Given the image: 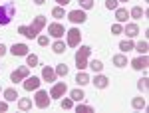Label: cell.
Here are the masks:
<instances>
[{"label": "cell", "instance_id": "22", "mask_svg": "<svg viewBox=\"0 0 149 113\" xmlns=\"http://www.w3.org/2000/svg\"><path fill=\"white\" fill-rule=\"evenodd\" d=\"M88 68H92V71H93V73H102L103 64L100 62V60H92V62H88Z\"/></svg>", "mask_w": 149, "mask_h": 113}, {"label": "cell", "instance_id": "33", "mask_svg": "<svg viewBox=\"0 0 149 113\" xmlns=\"http://www.w3.org/2000/svg\"><path fill=\"white\" fill-rule=\"evenodd\" d=\"M137 87L141 91H147V87H149V79L147 78H141L139 79V83H137Z\"/></svg>", "mask_w": 149, "mask_h": 113}, {"label": "cell", "instance_id": "2", "mask_svg": "<svg viewBox=\"0 0 149 113\" xmlns=\"http://www.w3.org/2000/svg\"><path fill=\"white\" fill-rule=\"evenodd\" d=\"M80 50L76 52V68H78V71H81V69L88 68V60H90V56H92V48L90 46H78Z\"/></svg>", "mask_w": 149, "mask_h": 113}, {"label": "cell", "instance_id": "5", "mask_svg": "<svg viewBox=\"0 0 149 113\" xmlns=\"http://www.w3.org/2000/svg\"><path fill=\"white\" fill-rule=\"evenodd\" d=\"M81 42V32L78 28H72V30H66V46L70 48H78Z\"/></svg>", "mask_w": 149, "mask_h": 113}, {"label": "cell", "instance_id": "25", "mask_svg": "<svg viewBox=\"0 0 149 113\" xmlns=\"http://www.w3.org/2000/svg\"><path fill=\"white\" fill-rule=\"evenodd\" d=\"M52 50H54V54H64V52H66V44H64L62 40H56V42L52 44Z\"/></svg>", "mask_w": 149, "mask_h": 113}, {"label": "cell", "instance_id": "14", "mask_svg": "<svg viewBox=\"0 0 149 113\" xmlns=\"http://www.w3.org/2000/svg\"><path fill=\"white\" fill-rule=\"evenodd\" d=\"M93 85L97 87V89H105L107 85H109V79L102 76V73H95V78H93Z\"/></svg>", "mask_w": 149, "mask_h": 113}, {"label": "cell", "instance_id": "15", "mask_svg": "<svg viewBox=\"0 0 149 113\" xmlns=\"http://www.w3.org/2000/svg\"><path fill=\"white\" fill-rule=\"evenodd\" d=\"M127 18H129V12H127V8H115V20L119 24H123V22H127Z\"/></svg>", "mask_w": 149, "mask_h": 113}, {"label": "cell", "instance_id": "3", "mask_svg": "<svg viewBox=\"0 0 149 113\" xmlns=\"http://www.w3.org/2000/svg\"><path fill=\"white\" fill-rule=\"evenodd\" d=\"M14 14H16V6H14L12 2H4V4H0V26L10 24L12 18H14Z\"/></svg>", "mask_w": 149, "mask_h": 113}, {"label": "cell", "instance_id": "27", "mask_svg": "<svg viewBox=\"0 0 149 113\" xmlns=\"http://www.w3.org/2000/svg\"><path fill=\"white\" fill-rule=\"evenodd\" d=\"M26 66L36 68V66H38V56H36V54H26Z\"/></svg>", "mask_w": 149, "mask_h": 113}, {"label": "cell", "instance_id": "13", "mask_svg": "<svg viewBox=\"0 0 149 113\" xmlns=\"http://www.w3.org/2000/svg\"><path fill=\"white\" fill-rule=\"evenodd\" d=\"M56 69L54 68H50V66H44L42 68V79L44 81H56Z\"/></svg>", "mask_w": 149, "mask_h": 113}, {"label": "cell", "instance_id": "24", "mask_svg": "<svg viewBox=\"0 0 149 113\" xmlns=\"http://www.w3.org/2000/svg\"><path fill=\"white\" fill-rule=\"evenodd\" d=\"M70 97H72L74 101H84L86 93H84V91H81L80 87H78V89H72V91H70Z\"/></svg>", "mask_w": 149, "mask_h": 113}, {"label": "cell", "instance_id": "16", "mask_svg": "<svg viewBox=\"0 0 149 113\" xmlns=\"http://www.w3.org/2000/svg\"><path fill=\"white\" fill-rule=\"evenodd\" d=\"M123 32L127 34V38H135V36L139 34V26H137V24H133V22H129V24H125Z\"/></svg>", "mask_w": 149, "mask_h": 113}, {"label": "cell", "instance_id": "37", "mask_svg": "<svg viewBox=\"0 0 149 113\" xmlns=\"http://www.w3.org/2000/svg\"><path fill=\"white\" fill-rule=\"evenodd\" d=\"M48 42H50L48 36H38V44H40V46H48Z\"/></svg>", "mask_w": 149, "mask_h": 113}, {"label": "cell", "instance_id": "31", "mask_svg": "<svg viewBox=\"0 0 149 113\" xmlns=\"http://www.w3.org/2000/svg\"><path fill=\"white\" fill-rule=\"evenodd\" d=\"M74 107V99L72 97H62V109H72Z\"/></svg>", "mask_w": 149, "mask_h": 113}, {"label": "cell", "instance_id": "10", "mask_svg": "<svg viewBox=\"0 0 149 113\" xmlns=\"http://www.w3.org/2000/svg\"><path fill=\"white\" fill-rule=\"evenodd\" d=\"M40 83H42V81H40V78H36V76H32V78L28 76V78L22 81V85H24V89H26V91L38 89V87H40Z\"/></svg>", "mask_w": 149, "mask_h": 113}, {"label": "cell", "instance_id": "19", "mask_svg": "<svg viewBox=\"0 0 149 113\" xmlns=\"http://www.w3.org/2000/svg\"><path fill=\"white\" fill-rule=\"evenodd\" d=\"M76 83H78V85H88V83H90V76H88L84 69L78 71V76H76Z\"/></svg>", "mask_w": 149, "mask_h": 113}, {"label": "cell", "instance_id": "11", "mask_svg": "<svg viewBox=\"0 0 149 113\" xmlns=\"http://www.w3.org/2000/svg\"><path fill=\"white\" fill-rule=\"evenodd\" d=\"M147 66H149L147 54H141V56H137L135 60H131V68L133 69H147Z\"/></svg>", "mask_w": 149, "mask_h": 113}, {"label": "cell", "instance_id": "32", "mask_svg": "<svg viewBox=\"0 0 149 113\" xmlns=\"http://www.w3.org/2000/svg\"><path fill=\"white\" fill-rule=\"evenodd\" d=\"M52 16H54V18H64V6H56V8L52 10Z\"/></svg>", "mask_w": 149, "mask_h": 113}, {"label": "cell", "instance_id": "30", "mask_svg": "<svg viewBox=\"0 0 149 113\" xmlns=\"http://www.w3.org/2000/svg\"><path fill=\"white\" fill-rule=\"evenodd\" d=\"M76 111H78V113H92V111H93V107H92V105H81V103L78 101V107H76Z\"/></svg>", "mask_w": 149, "mask_h": 113}, {"label": "cell", "instance_id": "26", "mask_svg": "<svg viewBox=\"0 0 149 113\" xmlns=\"http://www.w3.org/2000/svg\"><path fill=\"white\" fill-rule=\"evenodd\" d=\"M54 69H56V76H60V78H66V76H68V71H70L66 64H58Z\"/></svg>", "mask_w": 149, "mask_h": 113}, {"label": "cell", "instance_id": "6", "mask_svg": "<svg viewBox=\"0 0 149 113\" xmlns=\"http://www.w3.org/2000/svg\"><path fill=\"white\" fill-rule=\"evenodd\" d=\"M28 76H30V66H20L18 69H14L10 73V81L12 83H18V81H24Z\"/></svg>", "mask_w": 149, "mask_h": 113}, {"label": "cell", "instance_id": "1", "mask_svg": "<svg viewBox=\"0 0 149 113\" xmlns=\"http://www.w3.org/2000/svg\"><path fill=\"white\" fill-rule=\"evenodd\" d=\"M46 28V16H36L34 20H32V24L28 26V32H26V38L28 40H34V38H38V34L42 32Z\"/></svg>", "mask_w": 149, "mask_h": 113}, {"label": "cell", "instance_id": "17", "mask_svg": "<svg viewBox=\"0 0 149 113\" xmlns=\"http://www.w3.org/2000/svg\"><path fill=\"white\" fill-rule=\"evenodd\" d=\"M2 95H4V99L10 103V101H18V91L14 89V87H8V89L2 91Z\"/></svg>", "mask_w": 149, "mask_h": 113}, {"label": "cell", "instance_id": "7", "mask_svg": "<svg viewBox=\"0 0 149 113\" xmlns=\"http://www.w3.org/2000/svg\"><path fill=\"white\" fill-rule=\"evenodd\" d=\"M66 91H68L66 81H58V83H54V85H52V89H50V97L60 99V97H64V95H66Z\"/></svg>", "mask_w": 149, "mask_h": 113}, {"label": "cell", "instance_id": "20", "mask_svg": "<svg viewBox=\"0 0 149 113\" xmlns=\"http://www.w3.org/2000/svg\"><path fill=\"white\" fill-rule=\"evenodd\" d=\"M18 109H22V111L32 109V99H30V97H22V99H18Z\"/></svg>", "mask_w": 149, "mask_h": 113}, {"label": "cell", "instance_id": "35", "mask_svg": "<svg viewBox=\"0 0 149 113\" xmlns=\"http://www.w3.org/2000/svg\"><path fill=\"white\" fill-rule=\"evenodd\" d=\"M117 4H119L117 0H105V8H107V10H115Z\"/></svg>", "mask_w": 149, "mask_h": 113}, {"label": "cell", "instance_id": "42", "mask_svg": "<svg viewBox=\"0 0 149 113\" xmlns=\"http://www.w3.org/2000/svg\"><path fill=\"white\" fill-rule=\"evenodd\" d=\"M36 4H38V6H42V4H44V2H46V0H34Z\"/></svg>", "mask_w": 149, "mask_h": 113}, {"label": "cell", "instance_id": "34", "mask_svg": "<svg viewBox=\"0 0 149 113\" xmlns=\"http://www.w3.org/2000/svg\"><path fill=\"white\" fill-rule=\"evenodd\" d=\"M93 6V0H80V8L81 10H90Z\"/></svg>", "mask_w": 149, "mask_h": 113}, {"label": "cell", "instance_id": "28", "mask_svg": "<svg viewBox=\"0 0 149 113\" xmlns=\"http://www.w3.org/2000/svg\"><path fill=\"white\" fill-rule=\"evenodd\" d=\"M133 48L137 50L139 54H147V48H149V46H147V40H141V42H137Z\"/></svg>", "mask_w": 149, "mask_h": 113}, {"label": "cell", "instance_id": "12", "mask_svg": "<svg viewBox=\"0 0 149 113\" xmlns=\"http://www.w3.org/2000/svg\"><path fill=\"white\" fill-rule=\"evenodd\" d=\"M10 54H12V56L22 58V56H26V54H30V52H28V46H26V44H14L10 48Z\"/></svg>", "mask_w": 149, "mask_h": 113}, {"label": "cell", "instance_id": "8", "mask_svg": "<svg viewBox=\"0 0 149 113\" xmlns=\"http://www.w3.org/2000/svg\"><path fill=\"white\" fill-rule=\"evenodd\" d=\"M68 20H70L72 24H84L86 20H88V16H86V10L78 8V10L68 12Z\"/></svg>", "mask_w": 149, "mask_h": 113}, {"label": "cell", "instance_id": "18", "mask_svg": "<svg viewBox=\"0 0 149 113\" xmlns=\"http://www.w3.org/2000/svg\"><path fill=\"white\" fill-rule=\"evenodd\" d=\"M113 66H117V68H125L127 66V56L125 54H115L113 56Z\"/></svg>", "mask_w": 149, "mask_h": 113}, {"label": "cell", "instance_id": "39", "mask_svg": "<svg viewBox=\"0 0 149 113\" xmlns=\"http://www.w3.org/2000/svg\"><path fill=\"white\" fill-rule=\"evenodd\" d=\"M26 32H28V26H20V28H18V34L26 36Z\"/></svg>", "mask_w": 149, "mask_h": 113}, {"label": "cell", "instance_id": "21", "mask_svg": "<svg viewBox=\"0 0 149 113\" xmlns=\"http://www.w3.org/2000/svg\"><path fill=\"white\" fill-rule=\"evenodd\" d=\"M145 105H147L145 97H133L131 99V107L133 109H145Z\"/></svg>", "mask_w": 149, "mask_h": 113}, {"label": "cell", "instance_id": "41", "mask_svg": "<svg viewBox=\"0 0 149 113\" xmlns=\"http://www.w3.org/2000/svg\"><path fill=\"white\" fill-rule=\"evenodd\" d=\"M58 2V6H68L70 4V0H56Z\"/></svg>", "mask_w": 149, "mask_h": 113}, {"label": "cell", "instance_id": "9", "mask_svg": "<svg viewBox=\"0 0 149 113\" xmlns=\"http://www.w3.org/2000/svg\"><path fill=\"white\" fill-rule=\"evenodd\" d=\"M48 36H52V38L60 40L62 36H66V28H64L62 24H58V22L50 24V26H48Z\"/></svg>", "mask_w": 149, "mask_h": 113}, {"label": "cell", "instance_id": "36", "mask_svg": "<svg viewBox=\"0 0 149 113\" xmlns=\"http://www.w3.org/2000/svg\"><path fill=\"white\" fill-rule=\"evenodd\" d=\"M121 32H123V26L119 22H115L113 26H111V34H121Z\"/></svg>", "mask_w": 149, "mask_h": 113}, {"label": "cell", "instance_id": "29", "mask_svg": "<svg viewBox=\"0 0 149 113\" xmlns=\"http://www.w3.org/2000/svg\"><path fill=\"white\" fill-rule=\"evenodd\" d=\"M129 16H131V18H135V20L141 18V16H143V8H141V6H133L131 12H129Z\"/></svg>", "mask_w": 149, "mask_h": 113}, {"label": "cell", "instance_id": "4", "mask_svg": "<svg viewBox=\"0 0 149 113\" xmlns=\"http://www.w3.org/2000/svg\"><path fill=\"white\" fill-rule=\"evenodd\" d=\"M34 103H36L38 109H48L50 103H52V97L48 95V91L38 89V91H36V97H34Z\"/></svg>", "mask_w": 149, "mask_h": 113}, {"label": "cell", "instance_id": "23", "mask_svg": "<svg viewBox=\"0 0 149 113\" xmlns=\"http://www.w3.org/2000/svg\"><path fill=\"white\" fill-rule=\"evenodd\" d=\"M133 42H131V40H121V42H119V50H121V52H123V54H127V52H131V50H133Z\"/></svg>", "mask_w": 149, "mask_h": 113}, {"label": "cell", "instance_id": "38", "mask_svg": "<svg viewBox=\"0 0 149 113\" xmlns=\"http://www.w3.org/2000/svg\"><path fill=\"white\" fill-rule=\"evenodd\" d=\"M0 111L4 113V111H8V101L4 99V101H0Z\"/></svg>", "mask_w": 149, "mask_h": 113}, {"label": "cell", "instance_id": "40", "mask_svg": "<svg viewBox=\"0 0 149 113\" xmlns=\"http://www.w3.org/2000/svg\"><path fill=\"white\" fill-rule=\"evenodd\" d=\"M6 52H8V50H6V46H4V44H0V58L4 56V54H6Z\"/></svg>", "mask_w": 149, "mask_h": 113}, {"label": "cell", "instance_id": "43", "mask_svg": "<svg viewBox=\"0 0 149 113\" xmlns=\"http://www.w3.org/2000/svg\"><path fill=\"white\" fill-rule=\"evenodd\" d=\"M117 2H129V0H117Z\"/></svg>", "mask_w": 149, "mask_h": 113}, {"label": "cell", "instance_id": "44", "mask_svg": "<svg viewBox=\"0 0 149 113\" xmlns=\"http://www.w3.org/2000/svg\"><path fill=\"white\" fill-rule=\"evenodd\" d=\"M0 91H2V87H0Z\"/></svg>", "mask_w": 149, "mask_h": 113}]
</instances>
